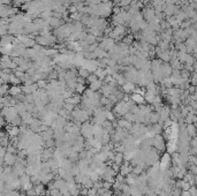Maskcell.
I'll use <instances>...</instances> for the list:
<instances>
[{"mask_svg":"<svg viewBox=\"0 0 197 196\" xmlns=\"http://www.w3.org/2000/svg\"><path fill=\"white\" fill-rule=\"evenodd\" d=\"M133 105H135V103H134L132 99H130L129 102L120 100V102H118L117 104H115V106H114L112 112L114 113V115H117V117H123L126 113H128L130 106H133Z\"/></svg>","mask_w":197,"mask_h":196,"instance_id":"1","label":"cell"},{"mask_svg":"<svg viewBox=\"0 0 197 196\" xmlns=\"http://www.w3.org/2000/svg\"><path fill=\"white\" fill-rule=\"evenodd\" d=\"M81 134L83 135V137L87 140H90L93 137L92 135V123H90L89 121L83 122V125L81 126Z\"/></svg>","mask_w":197,"mask_h":196,"instance_id":"2","label":"cell"},{"mask_svg":"<svg viewBox=\"0 0 197 196\" xmlns=\"http://www.w3.org/2000/svg\"><path fill=\"white\" fill-rule=\"evenodd\" d=\"M152 144L158 151H164L166 149V144H165V141H164V137H163L160 134L154 135V139H152Z\"/></svg>","mask_w":197,"mask_h":196,"instance_id":"3","label":"cell"},{"mask_svg":"<svg viewBox=\"0 0 197 196\" xmlns=\"http://www.w3.org/2000/svg\"><path fill=\"white\" fill-rule=\"evenodd\" d=\"M114 45H115V41L114 39L110 38V37H105V38H103L98 43V47H101V49L105 50V51H110Z\"/></svg>","mask_w":197,"mask_h":196,"instance_id":"4","label":"cell"},{"mask_svg":"<svg viewBox=\"0 0 197 196\" xmlns=\"http://www.w3.org/2000/svg\"><path fill=\"white\" fill-rule=\"evenodd\" d=\"M179 9H180V7H177V5H173V4L166 5L163 13H165L166 17H172V16H174V14H175L177 11H179Z\"/></svg>","mask_w":197,"mask_h":196,"instance_id":"5","label":"cell"},{"mask_svg":"<svg viewBox=\"0 0 197 196\" xmlns=\"http://www.w3.org/2000/svg\"><path fill=\"white\" fill-rule=\"evenodd\" d=\"M47 23L48 25H50V28L51 29H56L59 28V27H61L62 24H65V20H62V19H56V17H51L50 20H47Z\"/></svg>","mask_w":197,"mask_h":196,"instance_id":"6","label":"cell"},{"mask_svg":"<svg viewBox=\"0 0 197 196\" xmlns=\"http://www.w3.org/2000/svg\"><path fill=\"white\" fill-rule=\"evenodd\" d=\"M165 1L164 0H153L152 1V8L154 9V12H164V8H165Z\"/></svg>","mask_w":197,"mask_h":196,"instance_id":"7","label":"cell"},{"mask_svg":"<svg viewBox=\"0 0 197 196\" xmlns=\"http://www.w3.org/2000/svg\"><path fill=\"white\" fill-rule=\"evenodd\" d=\"M132 172H133V167H132L130 164H128V162H125L123 165H120V174L122 176H128L129 173H132Z\"/></svg>","mask_w":197,"mask_h":196,"instance_id":"8","label":"cell"},{"mask_svg":"<svg viewBox=\"0 0 197 196\" xmlns=\"http://www.w3.org/2000/svg\"><path fill=\"white\" fill-rule=\"evenodd\" d=\"M134 90H135V84H134V83H130V82H126L125 84L122 86L121 91H122L123 94L130 95L134 92Z\"/></svg>","mask_w":197,"mask_h":196,"instance_id":"9","label":"cell"},{"mask_svg":"<svg viewBox=\"0 0 197 196\" xmlns=\"http://www.w3.org/2000/svg\"><path fill=\"white\" fill-rule=\"evenodd\" d=\"M103 84H104V81H103V80H99V78H97L95 82H92V83H90V84H89V89L92 90V91H99V90L101 89Z\"/></svg>","mask_w":197,"mask_h":196,"instance_id":"10","label":"cell"},{"mask_svg":"<svg viewBox=\"0 0 197 196\" xmlns=\"http://www.w3.org/2000/svg\"><path fill=\"white\" fill-rule=\"evenodd\" d=\"M65 103H68V104H72L74 106H77L81 103V96L80 95H73L72 97L65 99Z\"/></svg>","mask_w":197,"mask_h":196,"instance_id":"11","label":"cell"},{"mask_svg":"<svg viewBox=\"0 0 197 196\" xmlns=\"http://www.w3.org/2000/svg\"><path fill=\"white\" fill-rule=\"evenodd\" d=\"M118 127H120V128H122V129H125V131H129L130 129V127H132V125L133 123L129 122V121H127L126 119H118Z\"/></svg>","mask_w":197,"mask_h":196,"instance_id":"12","label":"cell"},{"mask_svg":"<svg viewBox=\"0 0 197 196\" xmlns=\"http://www.w3.org/2000/svg\"><path fill=\"white\" fill-rule=\"evenodd\" d=\"M93 54H95V58L96 59H103V58H107V51L101 49V47H97L95 51H93Z\"/></svg>","mask_w":197,"mask_h":196,"instance_id":"13","label":"cell"},{"mask_svg":"<svg viewBox=\"0 0 197 196\" xmlns=\"http://www.w3.org/2000/svg\"><path fill=\"white\" fill-rule=\"evenodd\" d=\"M130 99H132L136 105H142L143 103H145L144 97H143L142 95H138V94H133L130 96Z\"/></svg>","mask_w":197,"mask_h":196,"instance_id":"14","label":"cell"},{"mask_svg":"<svg viewBox=\"0 0 197 196\" xmlns=\"http://www.w3.org/2000/svg\"><path fill=\"white\" fill-rule=\"evenodd\" d=\"M112 22H113V24H114V27H118V25H125V21H123V19L121 17L120 13L117 14V15H113Z\"/></svg>","mask_w":197,"mask_h":196,"instance_id":"15","label":"cell"},{"mask_svg":"<svg viewBox=\"0 0 197 196\" xmlns=\"http://www.w3.org/2000/svg\"><path fill=\"white\" fill-rule=\"evenodd\" d=\"M123 154L122 152H117V154H114V156H113V163L118 164V165H122V163H123Z\"/></svg>","mask_w":197,"mask_h":196,"instance_id":"16","label":"cell"},{"mask_svg":"<svg viewBox=\"0 0 197 196\" xmlns=\"http://www.w3.org/2000/svg\"><path fill=\"white\" fill-rule=\"evenodd\" d=\"M4 159H5V163L7 164V165H9V166L15 164V157H14L13 154H11V152H6Z\"/></svg>","mask_w":197,"mask_h":196,"instance_id":"17","label":"cell"},{"mask_svg":"<svg viewBox=\"0 0 197 196\" xmlns=\"http://www.w3.org/2000/svg\"><path fill=\"white\" fill-rule=\"evenodd\" d=\"M93 74H95L97 76V78H99V80H104V78H106V75H107L106 70H105L104 68H99V67L93 72Z\"/></svg>","mask_w":197,"mask_h":196,"instance_id":"18","label":"cell"},{"mask_svg":"<svg viewBox=\"0 0 197 196\" xmlns=\"http://www.w3.org/2000/svg\"><path fill=\"white\" fill-rule=\"evenodd\" d=\"M58 54H59V51L54 47H48V49L45 50V56L48 58H54Z\"/></svg>","mask_w":197,"mask_h":196,"instance_id":"19","label":"cell"},{"mask_svg":"<svg viewBox=\"0 0 197 196\" xmlns=\"http://www.w3.org/2000/svg\"><path fill=\"white\" fill-rule=\"evenodd\" d=\"M129 28H130V30H132L134 33H138V31L141 30V29H140V24H138V22H136V21H133V20L129 21Z\"/></svg>","mask_w":197,"mask_h":196,"instance_id":"20","label":"cell"},{"mask_svg":"<svg viewBox=\"0 0 197 196\" xmlns=\"http://www.w3.org/2000/svg\"><path fill=\"white\" fill-rule=\"evenodd\" d=\"M89 74H90V72L87 70L85 68H83V67H80V68L77 69V75L82 78H87L89 76Z\"/></svg>","mask_w":197,"mask_h":196,"instance_id":"21","label":"cell"},{"mask_svg":"<svg viewBox=\"0 0 197 196\" xmlns=\"http://www.w3.org/2000/svg\"><path fill=\"white\" fill-rule=\"evenodd\" d=\"M8 92H9V94H11L13 97H14V96H16V95L21 94V92H22V90H21V87H19V86H13L11 89H8Z\"/></svg>","mask_w":197,"mask_h":196,"instance_id":"22","label":"cell"},{"mask_svg":"<svg viewBox=\"0 0 197 196\" xmlns=\"http://www.w3.org/2000/svg\"><path fill=\"white\" fill-rule=\"evenodd\" d=\"M85 89H87L85 84H82V83H76V87H75L74 91H75V92H77V95H83V92L85 91Z\"/></svg>","mask_w":197,"mask_h":196,"instance_id":"23","label":"cell"},{"mask_svg":"<svg viewBox=\"0 0 197 196\" xmlns=\"http://www.w3.org/2000/svg\"><path fill=\"white\" fill-rule=\"evenodd\" d=\"M34 189H35V192H36V195L39 196V195H45V188L43 185H36L35 187H34Z\"/></svg>","mask_w":197,"mask_h":196,"instance_id":"24","label":"cell"},{"mask_svg":"<svg viewBox=\"0 0 197 196\" xmlns=\"http://www.w3.org/2000/svg\"><path fill=\"white\" fill-rule=\"evenodd\" d=\"M132 2H133V0H121V2L119 4V7L122 9H127Z\"/></svg>","mask_w":197,"mask_h":196,"instance_id":"25","label":"cell"},{"mask_svg":"<svg viewBox=\"0 0 197 196\" xmlns=\"http://www.w3.org/2000/svg\"><path fill=\"white\" fill-rule=\"evenodd\" d=\"M85 80H87V82H88L89 84H90V83H92V82H95L97 80V76L96 75H95V74L93 73H90L89 74V76L87 78H85Z\"/></svg>","mask_w":197,"mask_h":196,"instance_id":"26","label":"cell"},{"mask_svg":"<svg viewBox=\"0 0 197 196\" xmlns=\"http://www.w3.org/2000/svg\"><path fill=\"white\" fill-rule=\"evenodd\" d=\"M87 196H98V193H97L96 188H89Z\"/></svg>","mask_w":197,"mask_h":196,"instance_id":"27","label":"cell"},{"mask_svg":"<svg viewBox=\"0 0 197 196\" xmlns=\"http://www.w3.org/2000/svg\"><path fill=\"white\" fill-rule=\"evenodd\" d=\"M191 86H196V74L193 73V78H191Z\"/></svg>","mask_w":197,"mask_h":196,"instance_id":"28","label":"cell"},{"mask_svg":"<svg viewBox=\"0 0 197 196\" xmlns=\"http://www.w3.org/2000/svg\"><path fill=\"white\" fill-rule=\"evenodd\" d=\"M164 1H165L166 5H171V4L175 5L177 2V0H164Z\"/></svg>","mask_w":197,"mask_h":196,"instance_id":"29","label":"cell"},{"mask_svg":"<svg viewBox=\"0 0 197 196\" xmlns=\"http://www.w3.org/2000/svg\"><path fill=\"white\" fill-rule=\"evenodd\" d=\"M181 196H190V194H189V192L188 190H182V193L180 194Z\"/></svg>","mask_w":197,"mask_h":196,"instance_id":"30","label":"cell"},{"mask_svg":"<svg viewBox=\"0 0 197 196\" xmlns=\"http://www.w3.org/2000/svg\"><path fill=\"white\" fill-rule=\"evenodd\" d=\"M101 4H105V2H107V1H110V0H99Z\"/></svg>","mask_w":197,"mask_h":196,"instance_id":"31","label":"cell"},{"mask_svg":"<svg viewBox=\"0 0 197 196\" xmlns=\"http://www.w3.org/2000/svg\"><path fill=\"white\" fill-rule=\"evenodd\" d=\"M87 0H76V2H85Z\"/></svg>","mask_w":197,"mask_h":196,"instance_id":"32","label":"cell"},{"mask_svg":"<svg viewBox=\"0 0 197 196\" xmlns=\"http://www.w3.org/2000/svg\"><path fill=\"white\" fill-rule=\"evenodd\" d=\"M191 1H194V2H196V0H191Z\"/></svg>","mask_w":197,"mask_h":196,"instance_id":"33","label":"cell"}]
</instances>
